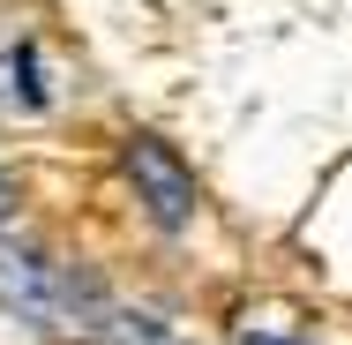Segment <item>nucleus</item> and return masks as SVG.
Wrapping results in <instances>:
<instances>
[{
  "instance_id": "1",
  "label": "nucleus",
  "mask_w": 352,
  "mask_h": 345,
  "mask_svg": "<svg viewBox=\"0 0 352 345\" xmlns=\"http://www.w3.org/2000/svg\"><path fill=\"white\" fill-rule=\"evenodd\" d=\"M82 300H98L90 278L60 271L53 255H38V248H23V240H0V308H8V315L53 323V315H75Z\"/></svg>"
},
{
  "instance_id": "2",
  "label": "nucleus",
  "mask_w": 352,
  "mask_h": 345,
  "mask_svg": "<svg viewBox=\"0 0 352 345\" xmlns=\"http://www.w3.org/2000/svg\"><path fill=\"white\" fill-rule=\"evenodd\" d=\"M128 180H135V196L150 203V218H157L165 233H180V225L195 218V173H188L157 136H135V143H128Z\"/></svg>"
},
{
  "instance_id": "3",
  "label": "nucleus",
  "mask_w": 352,
  "mask_h": 345,
  "mask_svg": "<svg viewBox=\"0 0 352 345\" xmlns=\"http://www.w3.org/2000/svg\"><path fill=\"white\" fill-rule=\"evenodd\" d=\"M240 345H300V338H263V331H248Z\"/></svg>"
},
{
  "instance_id": "4",
  "label": "nucleus",
  "mask_w": 352,
  "mask_h": 345,
  "mask_svg": "<svg viewBox=\"0 0 352 345\" xmlns=\"http://www.w3.org/2000/svg\"><path fill=\"white\" fill-rule=\"evenodd\" d=\"M8 203H15V196H8V180H0V218H8Z\"/></svg>"
}]
</instances>
